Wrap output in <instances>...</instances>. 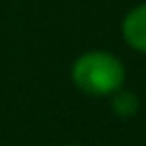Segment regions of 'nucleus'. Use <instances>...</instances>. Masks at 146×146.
Wrapping results in <instances>:
<instances>
[{
  "label": "nucleus",
  "mask_w": 146,
  "mask_h": 146,
  "mask_svg": "<svg viewBox=\"0 0 146 146\" xmlns=\"http://www.w3.org/2000/svg\"><path fill=\"white\" fill-rule=\"evenodd\" d=\"M71 78L84 92L103 97L123 86L125 67L110 52H86L73 62Z\"/></svg>",
  "instance_id": "f257e3e1"
},
{
  "label": "nucleus",
  "mask_w": 146,
  "mask_h": 146,
  "mask_svg": "<svg viewBox=\"0 0 146 146\" xmlns=\"http://www.w3.org/2000/svg\"><path fill=\"white\" fill-rule=\"evenodd\" d=\"M123 36L133 50L146 52V2L123 19Z\"/></svg>",
  "instance_id": "f03ea898"
},
{
  "label": "nucleus",
  "mask_w": 146,
  "mask_h": 146,
  "mask_svg": "<svg viewBox=\"0 0 146 146\" xmlns=\"http://www.w3.org/2000/svg\"><path fill=\"white\" fill-rule=\"evenodd\" d=\"M112 105H114V112L118 116H131V114H135V110H137V99H135V95L118 88Z\"/></svg>",
  "instance_id": "7ed1b4c3"
}]
</instances>
